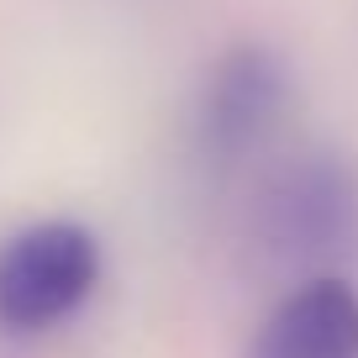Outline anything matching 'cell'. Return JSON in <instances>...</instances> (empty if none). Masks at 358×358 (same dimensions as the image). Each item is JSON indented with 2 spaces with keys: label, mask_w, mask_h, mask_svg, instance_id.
I'll list each match as a JSON object with an SVG mask.
<instances>
[{
  "label": "cell",
  "mask_w": 358,
  "mask_h": 358,
  "mask_svg": "<svg viewBox=\"0 0 358 358\" xmlns=\"http://www.w3.org/2000/svg\"><path fill=\"white\" fill-rule=\"evenodd\" d=\"M253 358H358V290L337 274L295 285L264 316Z\"/></svg>",
  "instance_id": "cell-4"
},
{
  "label": "cell",
  "mask_w": 358,
  "mask_h": 358,
  "mask_svg": "<svg viewBox=\"0 0 358 358\" xmlns=\"http://www.w3.org/2000/svg\"><path fill=\"white\" fill-rule=\"evenodd\" d=\"M258 237L274 258L316 264L358 237V174L343 158H295L268 179L258 201Z\"/></svg>",
  "instance_id": "cell-2"
},
{
  "label": "cell",
  "mask_w": 358,
  "mask_h": 358,
  "mask_svg": "<svg viewBox=\"0 0 358 358\" xmlns=\"http://www.w3.org/2000/svg\"><path fill=\"white\" fill-rule=\"evenodd\" d=\"M101 285V243L79 222H32L0 237V332L37 337L79 316Z\"/></svg>",
  "instance_id": "cell-1"
},
{
  "label": "cell",
  "mask_w": 358,
  "mask_h": 358,
  "mask_svg": "<svg viewBox=\"0 0 358 358\" xmlns=\"http://www.w3.org/2000/svg\"><path fill=\"white\" fill-rule=\"evenodd\" d=\"M290 106V69L274 48L237 43L216 58L206 74L201 106H195V148L211 169H232L268 143Z\"/></svg>",
  "instance_id": "cell-3"
}]
</instances>
